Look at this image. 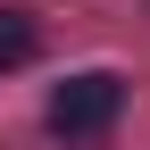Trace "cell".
<instances>
[{"mask_svg": "<svg viewBox=\"0 0 150 150\" xmlns=\"http://www.w3.org/2000/svg\"><path fill=\"white\" fill-rule=\"evenodd\" d=\"M33 50H42L33 17H25V8H0V75H17V67L33 59Z\"/></svg>", "mask_w": 150, "mask_h": 150, "instance_id": "2", "label": "cell"}, {"mask_svg": "<svg viewBox=\"0 0 150 150\" xmlns=\"http://www.w3.org/2000/svg\"><path fill=\"white\" fill-rule=\"evenodd\" d=\"M117 108H125V75L83 67V75H67V83L50 92V134L59 142H92V134L117 125Z\"/></svg>", "mask_w": 150, "mask_h": 150, "instance_id": "1", "label": "cell"}]
</instances>
